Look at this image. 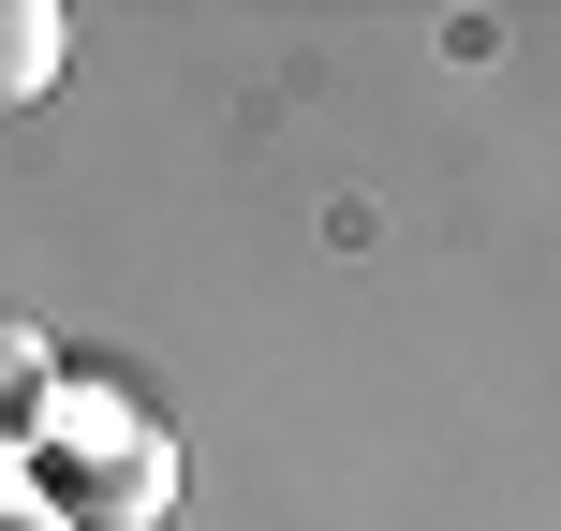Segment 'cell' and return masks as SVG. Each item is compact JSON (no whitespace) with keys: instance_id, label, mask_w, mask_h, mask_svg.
I'll list each match as a JSON object with an SVG mask.
<instances>
[{"instance_id":"3","label":"cell","mask_w":561,"mask_h":531,"mask_svg":"<svg viewBox=\"0 0 561 531\" xmlns=\"http://www.w3.org/2000/svg\"><path fill=\"white\" fill-rule=\"evenodd\" d=\"M0 531H75V517H59V503H0Z\"/></svg>"},{"instance_id":"2","label":"cell","mask_w":561,"mask_h":531,"mask_svg":"<svg viewBox=\"0 0 561 531\" xmlns=\"http://www.w3.org/2000/svg\"><path fill=\"white\" fill-rule=\"evenodd\" d=\"M30 414H45V339L0 325V428H30Z\"/></svg>"},{"instance_id":"1","label":"cell","mask_w":561,"mask_h":531,"mask_svg":"<svg viewBox=\"0 0 561 531\" xmlns=\"http://www.w3.org/2000/svg\"><path fill=\"white\" fill-rule=\"evenodd\" d=\"M59 45H75L59 0H0V104H45V89H59Z\"/></svg>"}]
</instances>
